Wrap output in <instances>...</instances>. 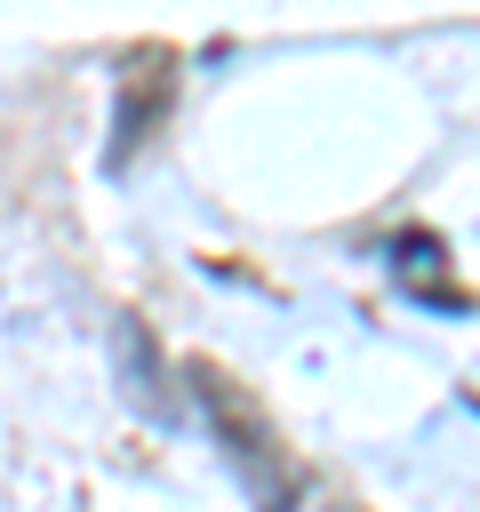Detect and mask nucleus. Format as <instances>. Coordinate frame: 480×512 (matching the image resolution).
I'll return each instance as SVG.
<instances>
[{
    "instance_id": "nucleus-1",
    "label": "nucleus",
    "mask_w": 480,
    "mask_h": 512,
    "mask_svg": "<svg viewBox=\"0 0 480 512\" xmlns=\"http://www.w3.org/2000/svg\"><path fill=\"white\" fill-rule=\"evenodd\" d=\"M160 104H168V72H152V64H144V96H128V88H120V144H112V160H128V152L144 144V128H152V112H160Z\"/></svg>"
},
{
    "instance_id": "nucleus-2",
    "label": "nucleus",
    "mask_w": 480,
    "mask_h": 512,
    "mask_svg": "<svg viewBox=\"0 0 480 512\" xmlns=\"http://www.w3.org/2000/svg\"><path fill=\"white\" fill-rule=\"evenodd\" d=\"M392 256H400L392 272H400L408 288H424V296H440V272H432V264H440V240H432V232H400V240H392Z\"/></svg>"
}]
</instances>
